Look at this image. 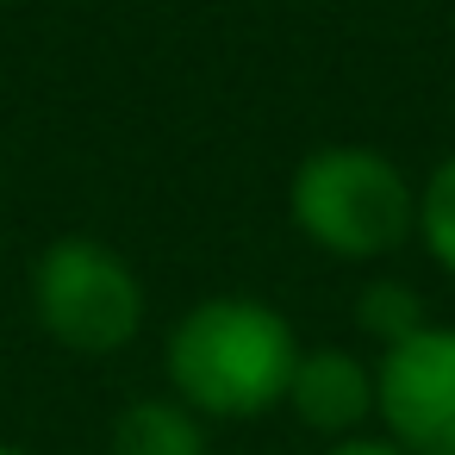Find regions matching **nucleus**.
Listing matches in <instances>:
<instances>
[{"instance_id":"obj_9","label":"nucleus","mask_w":455,"mask_h":455,"mask_svg":"<svg viewBox=\"0 0 455 455\" xmlns=\"http://www.w3.org/2000/svg\"><path fill=\"white\" fill-rule=\"evenodd\" d=\"M324 455H405V449L387 443V436H343V443H331Z\"/></svg>"},{"instance_id":"obj_10","label":"nucleus","mask_w":455,"mask_h":455,"mask_svg":"<svg viewBox=\"0 0 455 455\" xmlns=\"http://www.w3.org/2000/svg\"><path fill=\"white\" fill-rule=\"evenodd\" d=\"M0 455H32V449H20V443H0Z\"/></svg>"},{"instance_id":"obj_11","label":"nucleus","mask_w":455,"mask_h":455,"mask_svg":"<svg viewBox=\"0 0 455 455\" xmlns=\"http://www.w3.org/2000/svg\"><path fill=\"white\" fill-rule=\"evenodd\" d=\"M0 7H26V0H0Z\"/></svg>"},{"instance_id":"obj_7","label":"nucleus","mask_w":455,"mask_h":455,"mask_svg":"<svg viewBox=\"0 0 455 455\" xmlns=\"http://www.w3.org/2000/svg\"><path fill=\"white\" fill-rule=\"evenodd\" d=\"M355 324H362L380 349H393V343H405L411 331H424L430 318H424V299H418L405 281H368L362 299H355Z\"/></svg>"},{"instance_id":"obj_5","label":"nucleus","mask_w":455,"mask_h":455,"mask_svg":"<svg viewBox=\"0 0 455 455\" xmlns=\"http://www.w3.org/2000/svg\"><path fill=\"white\" fill-rule=\"evenodd\" d=\"M287 411L331 443L362 436V424L374 418V368L355 349H299L287 380Z\"/></svg>"},{"instance_id":"obj_2","label":"nucleus","mask_w":455,"mask_h":455,"mask_svg":"<svg viewBox=\"0 0 455 455\" xmlns=\"http://www.w3.org/2000/svg\"><path fill=\"white\" fill-rule=\"evenodd\" d=\"M293 231L337 262H380L418 231V188L368 144H318L287 181Z\"/></svg>"},{"instance_id":"obj_1","label":"nucleus","mask_w":455,"mask_h":455,"mask_svg":"<svg viewBox=\"0 0 455 455\" xmlns=\"http://www.w3.org/2000/svg\"><path fill=\"white\" fill-rule=\"evenodd\" d=\"M293 362H299V337L287 312L250 293H212L188 306L163 343L169 393L188 411L225 418V424H250L287 405Z\"/></svg>"},{"instance_id":"obj_3","label":"nucleus","mask_w":455,"mask_h":455,"mask_svg":"<svg viewBox=\"0 0 455 455\" xmlns=\"http://www.w3.org/2000/svg\"><path fill=\"white\" fill-rule=\"evenodd\" d=\"M26 293H32L38 331L57 349L88 355V362H107L119 349H132L138 331H144V312H150V293H144L138 268L107 237H88V231L51 237L32 256Z\"/></svg>"},{"instance_id":"obj_6","label":"nucleus","mask_w":455,"mask_h":455,"mask_svg":"<svg viewBox=\"0 0 455 455\" xmlns=\"http://www.w3.org/2000/svg\"><path fill=\"white\" fill-rule=\"evenodd\" d=\"M113 455H212L206 443V418L188 411L175 393H150V399H132L119 418H113Z\"/></svg>"},{"instance_id":"obj_4","label":"nucleus","mask_w":455,"mask_h":455,"mask_svg":"<svg viewBox=\"0 0 455 455\" xmlns=\"http://www.w3.org/2000/svg\"><path fill=\"white\" fill-rule=\"evenodd\" d=\"M374 418L405 455H455V324H424L380 349Z\"/></svg>"},{"instance_id":"obj_8","label":"nucleus","mask_w":455,"mask_h":455,"mask_svg":"<svg viewBox=\"0 0 455 455\" xmlns=\"http://www.w3.org/2000/svg\"><path fill=\"white\" fill-rule=\"evenodd\" d=\"M418 237L430 250V262L455 281V150L430 169V181L418 188Z\"/></svg>"}]
</instances>
